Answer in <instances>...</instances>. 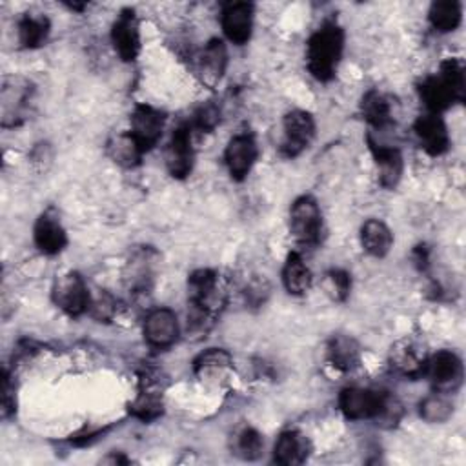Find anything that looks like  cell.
<instances>
[{"mask_svg": "<svg viewBox=\"0 0 466 466\" xmlns=\"http://www.w3.org/2000/svg\"><path fill=\"white\" fill-rule=\"evenodd\" d=\"M415 135L420 142V147L431 155V157H439L442 153L448 151L450 147V135H448V127L444 124V120L435 115V113H428V115H420L415 124H413Z\"/></svg>", "mask_w": 466, "mask_h": 466, "instance_id": "obj_15", "label": "cell"}, {"mask_svg": "<svg viewBox=\"0 0 466 466\" xmlns=\"http://www.w3.org/2000/svg\"><path fill=\"white\" fill-rule=\"evenodd\" d=\"M226 66H228V49L224 42L220 38H211L198 56L200 80L206 86L215 87L224 76Z\"/></svg>", "mask_w": 466, "mask_h": 466, "instance_id": "obj_19", "label": "cell"}, {"mask_svg": "<svg viewBox=\"0 0 466 466\" xmlns=\"http://www.w3.org/2000/svg\"><path fill=\"white\" fill-rule=\"evenodd\" d=\"M309 441L297 430L282 431L273 446V461L282 466L302 464L309 455Z\"/></svg>", "mask_w": 466, "mask_h": 466, "instance_id": "obj_20", "label": "cell"}, {"mask_svg": "<svg viewBox=\"0 0 466 466\" xmlns=\"http://www.w3.org/2000/svg\"><path fill=\"white\" fill-rule=\"evenodd\" d=\"M419 95L430 113L435 115L448 109L455 102H462L466 95L462 62L457 58L444 60L437 75H431L419 84Z\"/></svg>", "mask_w": 466, "mask_h": 466, "instance_id": "obj_1", "label": "cell"}, {"mask_svg": "<svg viewBox=\"0 0 466 466\" xmlns=\"http://www.w3.org/2000/svg\"><path fill=\"white\" fill-rule=\"evenodd\" d=\"M31 98V87L22 78H4L0 91L2 104V126L15 127L25 118L27 100Z\"/></svg>", "mask_w": 466, "mask_h": 466, "instance_id": "obj_9", "label": "cell"}, {"mask_svg": "<svg viewBox=\"0 0 466 466\" xmlns=\"http://www.w3.org/2000/svg\"><path fill=\"white\" fill-rule=\"evenodd\" d=\"M324 289L333 300H346L351 289V277L344 269H329L324 275Z\"/></svg>", "mask_w": 466, "mask_h": 466, "instance_id": "obj_31", "label": "cell"}, {"mask_svg": "<svg viewBox=\"0 0 466 466\" xmlns=\"http://www.w3.org/2000/svg\"><path fill=\"white\" fill-rule=\"evenodd\" d=\"M231 368V355L220 348H209L193 360V371L200 380H218Z\"/></svg>", "mask_w": 466, "mask_h": 466, "instance_id": "obj_22", "label": "cell"}, {"mask_svg": "<svg viewBox=\"0 0 466 466\" xmlns=\"http://www.w3.org/2000/svg\"><path fill=\"white\" fill-rule=\"evenodd\" d=\"M195 151L191 146V126L182 124L178 126L166 149H164V162L173 178H186L193 169Z\"/></svg>", "mask_w": 466, "mask_h": 466, "instance_id": "obj_8", "label": "cell"}, {"mask_svg": "<svg viewBox=\"0 0 466 466\" xmlns=\"http://www.w3.org/2000/svg\"><path fill=\"white\" fill-rule=\"evenodd\" d=\"M360 113L373 127H386L391 122L390 102L377 89H370L360 100Z\"/></svg>", "mask_w": 466, "mask_h": 466, "instance_id": "obj_26", "label": "cell"}, {"mask_svg": "<svg viewBox=\"0 0 466 466\" xmlns=\"http://www.w3.org/2000/svg\"><path fill=\"white\" fill-rule=\"evenodd\" d=\"M104 462H113V464H115V462H116V464L120 462V464H126V462H129V461H127L124 455H115V453H113V455L106 457V459H104Z\"/></svg>", "mask_w": 466, "mask_h": 466, "instance_id": "obj_35", "label": "cell"}, {"mask_svg": "<svg viewBox=\"0 0 466 466\" xmlns=\"http://www.w3.org/2000/svg\"><path fill=\"white\" fill-rule=\"evenodd\" d=\"M282 282L288 293L304 295L311 286V271L299 253H289L282 268Z\"/></svg>", "mask_w": 466, "mask_h": 466, "instance_id": "obj_24", "label": "cell"}, {"mask_svg": "<svg viewBox=\"0 0 466 466\" xmlns=\"http://www.w3.org/2000/svg\"><path fill=\"white\" fill-rule=\"evenodd\" d=\"M218 122H220V107L215 102L202 104L193 115V126L206 133L213 131Z\"/></svg>", "mask_w": 466, "mask_h": 466, "instance_id": "obj_32", "label": "cell"}, {"mask_svg": "<svg viewBox=\"0 0 466 466\" xmlns=\"http://www.w3.org/2000/svg\"><path fill=\"white\" fill-rule=\"evenodd\" d=\"M284 140L280 146V153L288 158L300 155L315 137V120L308 111L293 109L286 113L282 120Z\"/></svg>", "mask_w": 466, "mask_h": 466, "instance_id": "obj_7", "label": "cell"}, {"mask_svg": "<svg viewBox=\"0 0 466 466\" xmlns=\"http://www.w3.org/2000/svg\"><path fill=\"white\" fill-rule=\"evenodd\" d=\"M428 18L431 25L441 33L455 31L462 18V7L455 0H441L433 2L428 11Z\"/></svg>", "mask_w": 466, "mask_h": 466, "instance_id": "obj_27", "label": "cell"}, {"mask_svg": "<svg viewBox=\"0 0 466 466\" xmlns=\"http://www.w3.org/2000/svg\"><path fill=\"white\" fill-rule=\"evenodd\" d=\"M224 35L237 46L249 40L253 29V5L248 2H231L222 7L220 15Z\"/></svg>", "mask_w": 466, "mask_h": 466, "instance_id": "obj_17", "label": "cell"}, {"mask_svg": "<svg viewBox=\"0 0 466 466\" xmlns=\"http://www.w3.org/2000/svg\"><path fill=\"white\" fill-rule=\"evenodd\" d=\"M164 122L166 116L162 111L140 104L135 107L133 115H131V137L137 140V144L142 147V151L146 153L147 149H151L162 137V129H164Z\"/></svg>", "mask_w": 466, "mask_h": 466, "instance_id": "obj_11", "label": "cell"}, {"mask_svg": "<svg viewBox=\"0 0 466 466\" xmlns=\"http://www.w3.org/2000/svg\"><path fill=\"white\" fill-rule=\"evenodd\" d=\"M388 395L368 388H346L339 395V408L350 420L379 419L386 408Z\"/></svg>", "mask_w": 466, "mask_h": 466, "instance_id": "obj_5", "label": "cell"}, {"mask_svg": "<svg viewBox=\"0 0 466 466\" xmlns=\"http://www.w3.org/2000/svg\"><path fill=\"white\" fill-rule=\"evenodd\" d=\"M111 42L124 62H133L140 53V31L133 9H122L111 27Z\"/></svg>", "mask_w": 466, "mask_h": 466, "instance_id": "obj_10", "label": "cell"}, {"mask_svg": "<svg viewBox=\"0 0 466 466\" xmlns=\"http://www.w3.org/2000/svg\"><path fill=\"white\" fill-rule=\"evenodd\" d=\"M49 35V20L44 15L25 13L18 22V40L22 47L35 49L40 47Z\"/></svg>", "mask_w": 466, "mask_h": 466, "instance_id": "obj_25", "label": "cell"}, {"mask_svg": "<svg viewBox=\"0 0 466 466\" xmlns=\"http://www.w3.org/2000/svg\"><path fill=\"white\" fill-rule=\"evenodd\" d=\"M144 339L157 350L169 348L178 339V320L169 308H157L144 320Z\"/></svg>", "mask_w": 466, "mask_h": 466, "instance_id": "obj_14", "label": "cell"}, {"mask_svg": "<svg viewBox=\"0 0 466 466\" xmlns=\"http://www.w3.org/2000/svg\"><path fill=\"white\" fill-rule=\"evenodd\" d=\"M257 157H258V147H257L253 135H249V133L235 135L228 142L226 153H224V160H226L231 178L244 180L248 177V173L251 171Z\"/></svg>", "mask_w": 466, "mask_h": 466, "instance_id": "obj_13", "label": "cell"}, {"mask_svg": "<svg viewBox=\"0 0 466 466\" xmlns=\"http://www.w3.org/2000/svg\"><path fill=\"white\" fill-rule=\"evenodd\" d=\"M13 386L9 380L7 371H4V379H2V415L9 417V413L15 411V397H13Z\"/></svg>", "mask_w": 466, "mask_h": 466, "instance_id": "obj_34", "label": "cell"}, {"mask_svg": "<svg viewBox=\"0 0 466 466\" xmlns=\"http://www.w3.org/2000/svg\"><path fill=\"white\" fill-rule=\"evenodd\" d=\"M51 299L55 306L69 317H80L82 313L89 311L91 304L89 289L80 273L76 271H67L56 277L51 289Z\"/></svg>", "mask_w": 466, "mask_h": 466, "instance_id": "obj_4", "label": "cell"}, {"mask_svg": "<svg viewBox=\"0 0 466 466\" xmlns=\"http://www.w3.org/2000/svg\"><path fill=\"white\" fill-rule=\"evenodd\" d=\"M328 360L339 371H351L360 362V348L355 339L348 335H333L328 342Z\"/></svg>", "mask_w": 466, "mask_h": 466, "instance_id": "obj_21", "label": "cell"}, {"mask_svg": "<svg viewBox=\"0 0 466 466\" xmlns=\"http://www.w3.org/2000/svg\"><path fill=\"white\" fill-rule=\"evenodd\" d=\"M368 146L371 151V157L375 160V166L379 169V180L380 186L391 189L399 184L400 175H402V155L399 149L395 147H388L382 146L379 142H375L370 135H368Z\"/></svg>", "mask_w": 466, "mask_h": 466, "instance_id": "obj_18", "label": "cell"}, {"mask_svg": "<svg viewBox=\"0 0 466 466\" xmlns=\"http://www.w3.org/2000/svg\"><path fill=\"white\" fill-rule=\"evenodd\" d=\"M390 362L402 375L419 377V375H424L428 353L420 340L413 337H404L391 346Z\"/></svg>", "mask_w": 466, "mask_h": 466, "instance_id": "obj_12", "label": "cell"}, {"mask_svg": "<svg viewBox=\"0 0 466 466\" xmlns=\"http://www.w3.org/2000/svg\"><path fill=\"white\" fill-rule=\"evenodd\" d=\"M33 238L36 248L46 255H56L66 248L67 235L55 209H46L36 218L33 228Z\"/></svg>", "mask_w": 466, "mask_h": 466, "instance_id": "obj_16", "label": "cell"}, {"mask_svg": "<svg viewBox=\"0 0 466 466\" xmlns=\"http://www.w3.org/2000/svg\"><path fill=\"white\" fill-rule=\"evenodd\" d=\"M89 311L95 319L98 320H107L113 317L115 313V300L111 299V295L107 293H102L96 297V299H91V304H89Z\"/></svg>", "mask_w": 466, "mask_h": 466, "instance_id": "obj_33", "label": "cell"}, {"mask_svg": "<svg viewBox=\"0 0 466 466\" xmlns=\"http://www.w3.org/2000/svg\"><path fill=\"white\" fill-rule=\"evenodd\" d=\"M360 242H362V248L371 257L382 258L391 249L393 235L384 222H380L377 218H370L360 228Z\"/></svg>", "mask_w": 466, "mask_h": 466, "instance_id": "obj_23", "label": "cell"}, {"mask_svg": "<svg viewBox=\"0 0 466 466\" xmlns=\"http://www.w3.org/2000/svg\"><path fill=\"white\" fill-rule=\"evenodd\" d=\"M419 411L426 422H431V424L446 422L453 415V402L446 397V393L435 391L426 399H422Z\"/></svg>", "mask_w": 466, "mask_h": 466, "instance_id": "obj_29", "label": "cell"}, {"mask_svg": "<svg viewBox=\"0 0 466 466\" xmlns=\"http://www.w3.org/2000/svg\"><path fill=\"white\" fill-rule=\"evenodd\" d=\"M262 448H264L262 435L255 428L246 426L238 431L237 442H235V450L238 457H242L244 461H255L260 457Z\"/></svg>", "mask_w": 466, "mask_h": 466, "instance_id": "obj_30", "label": "cell"}, {"mask_svg": "<svg viewBox=\"0 0 466 466\" xmlns=\"http://www.w3.org/2000/svg\"><path fill=\"white\" fill-rule=\"evenodd\" d=\"M289 231L299 244L315 246L322 235V213L309 195L299 197L289 209Z\"/></svg>", "mask_w": 466, "mask_h": 466, "instance_id": "obj_3", "label": "cell"}, {"mask_svg": "<svg viewBox=\"0 0 466 466\" xmlns=\"http://www.w3.org/2000/svg\"><path fill=\"white\" fill-rule=\"evenodd\" d=\"M107 155L124 167H135L137 164H140L144 151L131 137V133H122L107 142Z\"/></svg>", "mask_w": 466, "mask_h": 466, "instance_id": "obj_28", "label": "cell"}, {"mask_svg": "<svg viewBox=\"0 0 466 466\" xmlns=\"http://www.w3.org/2000/svg\"><path fill=\"white\" fill-rule=\"evenodd\" d=\"M342 49H344L342 27L335 22L322 24V27H319L308 40L306 62H308L309 73L320 82L331 80L340 62Z\"/></svg>", "mask_w": 466, "mask_h": 466, "instance_id": "obj_2", "label": "cell"}, {"mask_svg": "<svg viewBox=\"0 0 466 466\" xmlns=\"http://www.w3.org/2000/svg\"><path fill=\"white\" fill-rule=\"evenodd\" d=\"M424 375L430 377L433 388L442 393H453L462 384V360L450 350H441L428 357Z\"/></svg>", "mask_w": 466, "mask_h": 466, "instance_id": "obj_6", "label": "cell"}]
</instances>
